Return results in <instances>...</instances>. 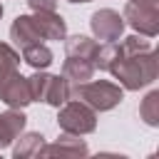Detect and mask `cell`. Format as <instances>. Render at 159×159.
I'll return each mask as SVG.
<instances>
[{
  "mask_svg": "<svg viewBox=\"0 0 159 159\" xmlns=\"http://www.w3.org/2000/svg\"><path fill=\"white\" fill-rule=\"evenodd\" d=\"M89 27H92V35L97 40H104V42H117L124 32V17L112 10V7H102L97 12H92L89 17Z\"/></svg>",
  "mask_w": 159,
  "mask_h": 159,
  "instance_id": "cell-5",
  "label": "cell"
},
{
  "mask_svg": "<svg viewBox=\"0 0 159 159\" xmlns=\"http://www.w3.org/2000/svg\"><path fill=\"white\" fill-rule=\"evenodd\" d=\"M67 2H89V0H67Z\"/></svg>",
  "mask_w": 159,
  "mask_h": 159,
  "instance_id": "cell-21",
  "label": "cell"
},
{
  "mask_svg": "<svg viewBox=\"0 0 159 159\" xmlns=\"http://www.w3.org/2000/svg\"><path fill=\"white\" fill-rule=\"evenodd\" d=\"M139 117L149 124V127H159V89H152L142 104H139Z\"/></svg>",
  "mask_w": 159,
  "mask_h": 159,
  "instance_id": "cell-16",
  "label": "cell"
},
{
  "mask_svg": "<svg viewBox=\"0 0 159 159\" xmlns=\"http://www.w3.org/2000/svg\"><path fill=\"white\" fill-rule=\"evenodd\" d=\"M32 22L37 25L42 40H65L67 37V22L62 20V15H57V10H37L32 15Z\"/></svg>",
  "mask_w": 159,
  "mask_h": 159,
  "instance_id": "cell-8",
  "label": "cell"
},
{
  "mask_svg": "<svg viewBox=\"0 0 159 159\" xmlns=\"http://www.w3.org/2000/svg\"><path fill=\"white\" fill-rule=\"evenodd\" d=\"M20 70V52L7 45V42H0V80L17 72Z\"/></svg>",
  "mask_w": 159,
  "mask_h": 159,
  "instance_id": "cell-17",
  "label": "cell"
},
{
  "mask_svg": "<svg viewBox=\"0 0 159 159\" xmlns=\"http://www.w3.org/2000/svg\"><path fill=\"white\" fill-rule=\"evenodd\" d=\"M117 55H119V45H117V42H104V45H99L97 52H94V60H92L94 70H109L112 62L117 60Z\"/></svg>",
  "mask_w": 159,
  "mask_h": 159,
  "instance_id": "cell-18",
  "label": "cell"
},
{
  "mask_svg": "<svg viewBox=\"0 0 159 159\" xmlns=\"http://www.w3.org/2000/svg\"><path fill=\"white\" fill-rule=\"evenodd\" d=\"M22 60L32 67V70H47L52 65V50L45 42H35L22 47Z\"/></svg>",
  "mask_w": 159,
  "mask_h": 159,
  "instance_id": "cell-15",
  "label": "cell"
},
{
  "mask_svg": "<svg viewBox=\"0 0 159 159\" xmlns=\"http://www.w3.org/2000/svg\"><path fill=\"white\" fill-rule=\"evenodd\" d=\"M97 47H99L97 40H92V37H87V35H72V37H67V42H65V55L92 62Z\"/></svg>",
  "mask_w": 159,
  "mask_h": 159,
  "instance_id": "cell-12",
  "label": "cell"
},
{
  "mask_svg": "<svg viewBox=\"0 0 159 159\" xmlns=\"http://www.w3.org/2000/svg\"><path fill=\"white\" fill-rule=\"evenodd\" d=\"M109 72L114 75V80H119V84L124 89H142L149 87L157 80L159 72V60L154 50H142V52H119L117 60L112 62Z\"/></svg>",
  "mask_w": 159,
  "mask_h": 159,
  "instance_id": "cell-1",
  "label": "cell"
},
{
  "mask_svg": "<svg viewBox=\"0 0 159 159\" xmlns=\"http://www.w3.org/2000/svg\"><path fill=\"white\" fill-rule=\"evenodd\" d=\"M12 157L15 159H30V157H37L42 144H45V137L40 132H27V134H20L17 142H12Z\"/></svg>",
  "mask_w": 159,
  "mask_h": 159,
  "instance_id": "cell-13",
  "label": "cell"
},
{
  "mask_svg": "<svg viewBox=\"0 0 159 159\" xmlns=\"http://www.w3.org/2000/svg\"><path fill=\"white\" fill-rule=\"evenodd\" d=\"M0 17H2V2H0Z\"/></svg>",
  "mask_w": 159,
  "mask_h": 159,
  "instance_id": "cell-22",
  "label": "cell"
},
{
  "mask_svg": "<svg viewBox=\"0 0 159 159\" xmlns=\"http://www.w3.org/2000/svg\"><path fill=\"white\" fill-rule=\"evenodd\" d=\"M60 114H57V124L62 132L67 134H92L97 129V112L82 102V99H67L62 107H57Z\"/></svg>",
  "mask_w": 159,
  "mask_h": 159,
  "instance_id": "cell-3",
  "label": "cell"
},
{
  "mask_svg": "<svg viewBox=\"0 0 159 159\" xmlns=\"http://www.w3.org/2000/svg\"><path fill=\"white\" fill-rule=\"evenodd\" d=\"M94 75V65L89 60H80V57H67L62 65V77H67L70 82H87Z\"/></svg>",
  "mask_w": 159,
  "mask_h": 159,
  "instance_id": "cell-14",
  "label": "cell"
},
{
  "mask_svg": "<svg viewBox=\"0 0 159 159\" xmlns=\"http://www.w3.org/2000/svg\"><path fill=\"white\" fill-rule=\"evenodd\" d=\"M0 102H5L12 109H22L32 102L30 97V87H27V77H22L20 72H12L7 77L0 80Z\"/></svg>",
  "mask_w": 159,
  "mask_h": 159,
  "instance_id": "cell-6",
  "label": "cell"
},
{
  "mask_svg": "<svg viewBox=\"0 0 159 159\" xmlns=\"http://www.w3.org/2000/svg\"><path fill=\"white\" fill-rule=\"evenodd\" d=\"M89 149L84 144V139H80L77 134H62L57 142L52 144H42L37 157H87Z\"/></svg>",
  "mask_w": 159,
  "mask_h": 159,
  "instance_id": "cell-7",
  "label": "cell"
},
{
  "mask_svg": "<svg viewBox=\"0 0 159 159\" xmlns=\"http://www.w3.org/2000/svg\"><path fill=\"white\" fill-rule=\"evenodd\" d=\"M10 40L22 50L27 45H35V42H42V35L37 30V25L32 22V15H17L10 25Z\"/></svg>",
  "mask_w": 159,
  "mask_h": 159,
  "instance_id": "cell-10",
  "label": "cell"
},
{
  "mask_svg": "<svg viewBox=\"0 0 159 159\" xmlns=\"http://www.w3.org/2000/svg\"><path fill=\"white\" fill-rule=\"evenodd\" d=\"M67 99H70V80L62 77V75H50L47 84H45L42 102H47L52 107H62Z\"/></svg>",
  "mask_w": 159,
  "mask_h": 159,
  "instance_id": "cell-11",
  "label": "cell"
},
{
  "mask_svg": "<svg viewBox=\"0 0 159 159\" xmlns=\"http://www.w3.org/2000/svg\"><path fill=\"white\" fill-rule=\"evenodd\" d=\"M70 99H82L87 102L94 112H107L114 109L124 99V89L109 80H87V82H70Z\"/></svg>",
  "mask_w": 159,
  "mask_h": 159,
  "instance_id": "cell-2",
  "label": "cell"
},
{
  "mask_svg": "<svg viewBox=\"0 0 159 159\" xmlns=\"http://www.w3.org/2000/svg\"><path fill=\"white\" fill-rule=\"evenodd\" d=\"M122 17L139 35L157 37V32H159V0H127Z\"/></svg>",
  "mask_w": 159,
  "mask_h": 159,
  "instance_id": "cell-4",
  "label": "cell"
},
{
  "mask_svg": "<svg viewBox=\"0 0 159 159\" xmlns=\"http://www.w3.org/2000/svg\"><path fill=\"white\" fill-rule=\"evenodd\" d=\"M25 124H27V117L22 114V109H7L0 114V152L7 149L22 132H25Z\"/></svg>",
  "mask_w": 159,
  "mask_h": 159,
  "instance_id": "cell-9",
  "label": "cell"
},
{
  "mask_svg": "<svg viewBox=\"0 0 159 159\" xmlns=\"http://www.w3.org/2000/svg\"><path fill=\"white\" fill-rule=\"evenodd\" d=\"M30 10L37 12V10H57V0H27Z\"/></svg>",
  "mask_w": 159,
  "mask_h": 159,
  "instance_id": "cell-20",
  "label": "cell"
},
{
  "mask_svg": "<svg viewBox=\"0 0 159 159\" xmlns=\"http://www.w3.org/2000/svg\"><path fill=\"white\" fill-rule=\"evenodd\" d=\"M47 72L42 70H35L32 77H27V87H30V97L32 102H42V94H45V84H47Z\"/></svg>",
  "mask_w": 159,
  "mask_h": 159,
  "instance_id": "cell-19",
  "label": "cell"
}]
</instances>
